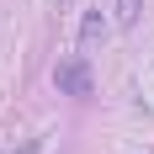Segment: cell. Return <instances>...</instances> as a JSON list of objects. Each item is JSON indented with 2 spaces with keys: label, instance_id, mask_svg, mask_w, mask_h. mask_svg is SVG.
Wrapping results in <instances>:
<instances>
[{
  "label": "cell",
  "instance_id": "277c9868",
  "mask_svg": "<svg viewBox=\"0 0 154 154\" xmlns=\"http://www.w3.org/2000/svg\"><path fill=\"white\" fill-rule=\"evenodd\" d=\"M16 154H43V143H37V138H27V143H21Z\"/></svg>",
  "mask_w": 154,
  "mask_h": 154
},
{
  "label": "cell",
  "instance_id": "6da1fadb",
  "mask_svg": "<svg viewBox=\"0 0 154 154\" xmlns=\"http://www.w3.org/2000/svg\"><path fill=\"white\" fill-rule=\"evenodd\" d=\"M53 85H59V96H91L96 80H91V59L85 53H75V59L53 64Z\"/></svg>",
  "mask_w": 154,
  "mask_h": 154
},
{
  "label": "cell",
  "instance_id": "3957f363",
  "mask_svg": "<svg viewBox=\"0 0 154 154\" xmlns=\"http://www.w3.org/2000/svg\"><path fill=\"white\" fill-rule=\"evenodd\" d=\"M117 16H122V21H138V0H122V11H117Z\"/></svg>",
  "mask_w": 154,
  "mask_h": 154
},
{
  "label": "cell",
  "instance_id": "7a4b0ae2",
  "mask_svg": "<svg viewBox=\"0 0 154 154\" xmlns=\"http://www.w3.org/2000/svg\"><path fill=\"white\" fill-rule=\"evenodd\" d=\"M96 37H106V21L101 16H85V48H96Z\"/></svg>",
  "mask_w": 154,
  "mask_h": 154
}]
</instances>
